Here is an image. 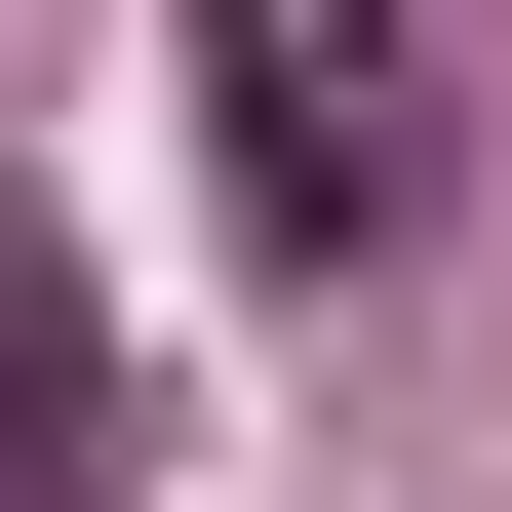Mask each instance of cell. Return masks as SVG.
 I'll return each mask as SVG.
<instances>
[{
    "instance_id": "cell-2",
    "label": "cell",
    "mask_w": 512,
    "mask_h": 512,
    "mask_svg": "<svg viewBox=\"0 0 512 512\" xmlns=\"http://www.w3.org/2000/svg\"><path fill=\"white\" fill-rule=\"evenodd\" d=\"M0 512H79V434H0Z\"/></svg>"
},
{
    "instance_id": "cell-1",
    "label": "cell",
    "mask_w": 512,
    "mask_h": 512,
    "mask_svg": "<svg viewBox=\"0 0 512 512\" xmlns=\"http://www.w3.org/2000/svg\"><path fill=\"white\" fill-rule=\"evenodd\" d=\"M197 79H237V197H276L316 276H355V237H394V79L316 40V0H197Z\"/></svg>"
}]
</instances>
